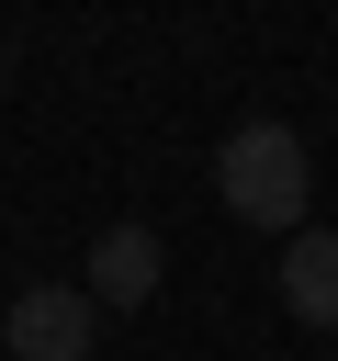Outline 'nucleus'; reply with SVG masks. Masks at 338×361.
Wrapping results in <instances>:
<instances>
[{"label": "nucleus", "mask_w": 338, "mask_h": 361, "mask_svg": "<svg viewBox=\"0 0 338 361\" xmlns=\"http://www.w3.org/2000/svg\"><path fill=\"white\" fill-rule=\"evenodd\" d=\"M214 192H225V214H237V226H259V237H304L315 158H304V135H293V124L248 113V124L214 147Z\"/></svg>", "instance_id": "1"}, {"label": "nucleus", "mask_w": 338, "mask_h": 361, "mask_svg": "<svg viewBox=\"0 0 338 361\" xmlns=\"http://www.w3.org/2000/svg\"><path fill=\"white\" fill-rule=\"evenodd\" d=\"M0 338H11V361H90L101 305H90V282H34V293H11Z\"/></svg>", "instance_id": "2"}, {"label": "nucleus", "mask_w": 338, "mask_h": 361, "mask_svg": "<svg viewBox=\"0 0 338 361\" xmlns=\"http://www.w3.org/2000/svg\"><path fill=\"white\" fill-rule=\"evenodd\" d=\"M158 271H169L158 226H135V214H124V226H101V237H90V305H101V316H113V305H146V293H158Z\"/></svg>", "instance_id": "3"}, {"label": "nucleus", "mask_w": 338, "mask_h": 361, "mask_svg": "<svg viewBox=\"0 0 338 361\" xmlns=\"http://www.w3.org/2000/svg\"><path fill=\"white\" fill-rule=\"evenodd\" d=\"M282 305H293V327H338V226H304V237H282Z\"/></svg>", "instance_id": "4"}, {"label": "nucleus", "mask_w": 338, "mask_h": 361, "mask_svg": "<svg viewBox=\"0 0 338 361\" xmlns=\"http://www.w3.org/2000/svg\"><path fill=\"white\" fill-rule=\"evenodd\" d=\"M0 79H11V56H0Z\"/></svg>", "instance_id": "5"}]
</instances>
